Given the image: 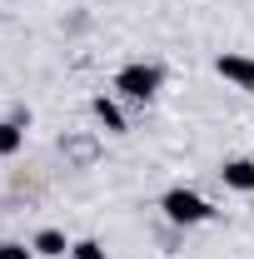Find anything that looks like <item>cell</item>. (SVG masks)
<instances>
[{"label":"cell","mask_w":254,"mask_h":259,"mask_svg":"<svg viewBox=\"0 0 254 259\" xmlns=\"http://www.w3.org/2000/svg\"><path fill=\"white\" fill-rule=\"evenodd\" d=\"M159 214L175 229H194V225H209V220H215V204L199 190H190V185H175V190L159 194Z\"/></svg>","instance_id":"6da1fadb"},{"label":"cell","mask_w":254,"mask_h":259,"mask_svg":"<svg viewBox=\"0 0 254 259\" xmlns=\"http://www.w3.org/2000/svg\"><path fill=\"white\" fill-rule=\"evenodd\" d=\"M159 85H164V70L159 65H145V60H130L115 70V80H110V90L130 105H150L159 95Z\"/></svg>","instance_id":"7a4b0ae2"},{"label":"cell","mask_w":254,"mask_h":259,"mask_svg":"<svg viewBox=\"0 0 254 259\" xmlns=\"http://www.w3.org/2000/svg\"><path fill=\"white\" fill-rule=\"evenodd\" d=\"M215 75H220V80H229L234 90L254 95V55H239V50H224V55H215Z\"/></svg>","instance_id":"3957f363"},{"label":"cell","mask_w":254,"mask_h":259,"mask_svg":"<svg viewBox=\"0 0 254 259\" xmlns=\"http://www.w3.org/2000/svg\"><path fill=\"white\" fill-rule=\"evenodd\" d=\"M220 185L234 190V194H254V160L249 155H229L220 164Z\"/></svg>","instance_id":"277c9868"},{"label":"cell","mask_w":254,"mask_h":259,"mask_svg":"<svg viewBox=\"0 0 254 259\" xmlns=\"http://www.w3.org/2000/svg\"><path fill=\"white\" fill-rule=\"evenodd\" d=\"M70 244L75 239H65V229H35V239H30V249H35V259H70Z\"/></svg>","instance_id":"5b68a950"},{"label":"cell","mask_w":254,"mask_h":259,"mask_svg":"<svg viewBox=\"0 0 254 259\" xmlns=\"http://www.w3.org/2000/svg\"><path fill=\"white\" fill-rule=\"evenodd\" d=\"M90 115H95V125L105 130V135H125V130H130L125 125V110H120L110 95H95V100H90Z\"/></svg>","instance_id":"8992f818"},{"label":"cell","mask_w":254,"mask_h":259,"mask_svg":"<svg viewBox=\"0 0 254 259\" xmlns=\"http://www.w3.org/2000/svg\"><path fill=\"white\" fill-rule=\"evenodd\" d=\"M25 150V125L20 120H0V160H15Z\"/></svg>","instance_id":"52a82bcc"},{"label":"cell","mask_w":254,"mask_h":259,"mask_svg":"<svg viewBox=\"0 0 254 259\" xmlns=\"http://www.w3.org/2000/svg\"><path fill=\"white\" fill-rule=\"evenodd\" d=\"M70 259H110V254H105L100 239H75V244H70Z\"/></svg>","instance_id":"ba28073f"},{"label":"cell","mask_w":254,"mask_h":259,"mask_svg":"<svg viewBox=\"0 0 254 259\" xmlns=\"http://www.w3.org/2000/svg\"><path fill=\"white\" fill-rule=\"evenodd\" d=\"M0 259H35V249L20 239H0Z\"/></svg>","instance_id":"9c48e42d"}]
</instances>
